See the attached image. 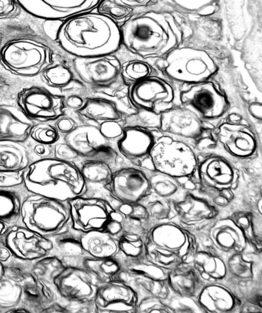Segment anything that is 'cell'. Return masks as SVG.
<instances>
[{"label": "cell", "mask_w": 262, "mask_h": 313, "mask_svg": "<svg viewBox=\"0 0 262 313\" xmlns=\"http://www.w3.org/2000/svg\"><path fill=\"white\" fill-rule=\"evenodd\" d=\"M56 43L69 56L79 58L115 54L121 46L119 27L95 9L64 21Z\"/></svg>", "instance_id": "6da1fadb"}, {"label": "cell", "mask_w": 262, "mask_h": 313, "mask_svg": "<svg viewBox=\"0 0 262 313\" xmlns=\"http://www.w3.org/2000/svg\"><path fill=\"white\" fill-rule=\"evenodd\" d=\"M119 28L122 46L146 61L164 58L183 39L173 16L156 10L135 13Z\"/></svg>", "instance_id": "7a4b0ae2"}, {"label": "cell", "mask_w": 262, "mask_h": 313, "mask_svg": "<svg viewBox=\"0 0 262 313\" xmlns=\"http://www.w3.org/2000/svg\"><path fill=\"white\" fill-rule=\"evenodd\" d=\"M23 177L24 185L31 194L64 202L85 192L78 166L53 157L31 163L24 171Z\"/></svg>", "instance_id": "3957f363"}, {"label": "cell", "mask_w": 262, "mask_h": 313, "mask_svg": "<svg viewBox=\"0 0 262 313\" xmlns=\"http://www.w3.org/2000/svg\"><path fill=\"white\" fill-rule=\"evenodd\" d=\"M55 53L64 55L57 45L32 37L7 42L0 47V65L7 72L19 78H34L54 61Z\"/></svg>", "instance_id": "277c9868"}, {"label": "cell", "mask_w": 262, "mask_h": 313, "mask_svg": "<svg viewBox=\"0 0 262 313\" xmlns=\"http://www.w3.org/2000/svg\"><path fill=\"white\" fill-rule=\"evenodd\" d=\"M99 284L85 270L64 264L53 279L59 301L68 312H95L94 299Z\"/></svg>", "instance_id": "5b68a950"}, {"label": "cell", "mask_w": 262, "mask_h": 313, "mask_svg": "<svg viewBox=\"0 0 262 313\" xmlns=\"http://www.w3.org/2000/svg\"><path fill=\"white\" fill-rule=\"evenodd\" d=\"M70 222L67 202L32 194L24 198L19 224L30 230L48 237Z\"/></svg>", "instance_id": "8992f818"}, {"label": "cell", "mask_w": 262, "mask_h": 313, "mask_svg": "<svg viewBox=\"0 0 262 313\" xmlns=\"http://www.w3.org/2000/svg\"><path fill=\"white\" fill-rule=\"evenodd\" d=\"M152 170L178 180L192 177L197 164V152L189 144L158 131L149 155Z\"/></svg>", "instance_id": "52a82bcc"}, {"label": "cell", "mask_w": 262, "mask_h": 313, "mask_svg": "<svg viewBox=\"0 0 262 313\" xmlns=\"http://www.w3.org/2000/svg\"><path fill=\"white\" fill-rule=\"evenodd\" d=\"M68 61L89 94L118 89L126 84L121 75V62L116 53L93 57L69 55Z\"/></svg>", "instance_id": "ba28073f"}, {"label": "cell", "mask_w": 262, "mask_h": 313, "mask_svg": "<svg viewBox=\"0 0 262 313\" xmlns=\"http://www.w3.org/2000/svg\"><path fill=\"white\" fill-rule=\"evenodd\" d=\"M178 105L187 108L202 121L215 127L231 108L230 102L226 94L209 80L184 83Z\"/></svg>", "instance_id": "9c48e42d"}, {"label": "cell", "mask_w": 262, "mask_h": 313, "mask_svg": "<svg viewBox=\"0 0 262 313\" xmlns=\"http://www.w3.org/2000/svg\"><path fill=\"white\" fill-rule=\"evenodd\" d=\"M179 46L163 58L164 72L169 78L183 83H194L209 80L216 73L218 66L206 51Z\"/></svg>", "instance_id": "30bf717a"}, {"label": "cell", "mask_w": 262, "mask_h": 313, "mask_svg": "<svg viewBox=\"0 0 262 313\" xmlns=\"http://www.w3.org/2000/svg\"><path fill=\"white\" fill-rule=\"evenodd\" d=\"M216 128V144L213 153L223 156L234 163L249 162L258 156L259 139L250 125L221 121Z\"/></svg>", "instance_id": "8fae6325"}, {"label": "cell", "mask_w": 262, "mask_h": 313, "mask_svg": "<svg viewBox=\"0 0 262 313\" xmlns=\"http://www.w3.org/2000/svg\"><path fill=\"white\" fill-rule=\"evenodd\" d=\"M61 138L78 153L82 160L104 161L114 170L124 161L113 144L95 125L81 124Z\"/></svg>", "instance_id": "7c38bea8"}, {"label": "cell", "mask_w": 262, "mask_h": 313, "mask_svg": "<svg viewBox=\"0 0 262 313\" xmlns=\"http://www.w3.org/2000/svg\"><path fill=\"white\" fill-rule=\"evenodd\" d=\"M106 189L115 209L120 203H138L150 193L143 171L125 161L114 170Z\"/></svg>", "instance_id": "4fadbf2b"}, {"label": "cell", "mask_w": 262, "mask_h": 313, "mask_svg": "<svg viewBox=\"0 0 262 313\" xmlns=\"http://www.w3.org/2000/svg\"><path fill=\"white\" fill-rule=\"evenodd\" d=\"M17 106L30 118L53 122L64 112L63 98L41 85L21 88L15 96Z\"/></svg>", "instance_id": "5bb4252c"}, {"label": "cell", "mask_w": 262, "mask_h": 313, "mask_svg": "<svg viewBox=\"0 0 262 313\" xmlns=\"http://www.w3.org/2000/svg\"><path fill=\"white\" fill-rule=\"evenodd\" d=\"M193 178L204 185L219 189L238 188L241 173L232 161L213 153H197V164Z\"/></svg>", "instance_id": "9a60e30c"}, {"label": "cell", "mask_w": 262, "mask_h": 313, "mask_svg": "<svg viewBox=\"0 0 262 313\" xmlns=\"http://www.w3.org/2000/svg\"><path fill=\"white\" fill-rule=\"evenodd\" d=\"M128 95L136 107L157 114L176 105L173 87L166 80L154 74L129 86Z\"/></svg>", "instance_id": "2e32d148"}, {"label": "cell", "mask_w": 262, "mask_h": 313, "mask_svg": "<svg viewBox=\"0 0 262 313\" xmlns=\"http://www.w3.org/2000/svg\"><path fill=\"white\" fill-rule=\"evenodd\" d=\"M72 227L78 231L105 230L116 210L106 200L79 196L67 201Z\"/></svg>", "instance_id": "e0dca14e"}, {"label": "cell", "mask_w": 262, "mask_h": 313, "mask_svg": "<svg viewBox=\"0 0 262 313\" xmlns=\"http://www.w3.org/2000/svg\"><path fill=\"white\" fill-rule=\"evenodd\" d=\"M208 124L187 108L174 105L160 114L159 131L164 135L184 141L194 148Z\"/></svg>", "instance_id": "ac0fdd59"}, {"label": "cell", "mask_w": 262, "mask_h": 313, "mask_svg": "<svg viewBox=\"0 0 262 313\" xmlns=\"http://www.w3.org/2000/svg\"><path fill=\"white\" fill-rule=\"evenodd\" d=\"M22 10L37 19L64 21L95 9L101 0L17 1Z\"/></svg>", "instance_id": "d6986e66"}, {"label": "cell", "mask_w": 262, "mask_h": 313, "mask_svg": "<svg viewBox=\"0 0 262 313\" xmlns=\"http://www.w3.org/2000/svg\"><path fill=\"white\" fill-rule=\"evenodd\" d=\"M0 243L9 249L13 256L31 261L48 255L52 249L48 237L19 223L8 227L0 237Z\"/></svg>", "instance_id": "ffe728a7"}, {"label": "cell", "mask_w": 262, "mask_h": 313, "mask_svg": "<svg viewBox=\"0 0 262 313\" xmlns=\"http://www.w3.org/2000/svg\"><path fill=\"white\" fill-rule=\"evenodd\" d=\"M158 131L139 127H124L123 134L115 142V148L126 162L152 170L149 155Z\"/></svg>", "instance_id": "44dd1931"}, {"label": "cell", "mask_w": 262, "mask_h": 313, "mask_svg": "<svg viewBox=\"0 0 262 313\" xmlns=\"http://www.w3.org/2000/svg\"><path fill=\"white\" fill-rule=\"evenodd\" d=\"M137 296L132 288L119 279L99 284L94 304L95 312H135Z\"/></svg>", "instance_id": "7402d4cb"}, {"label": "cell", "mask_w": 262, "mask_h": 313, "mask_svg": "<svg viewBox=\"0 0 262 313\" xmlns=\"http://www.w3.org/2000/svg\"><path fill=\"white\" fill-rule=\"evenodd\" d=\"M83 179L85 192L82 196L88 198H100L112 200L106 189L114 169L106 162L98 160H84L77 165Z\"/></svg>", "instance_id": "603a6c76"}, {"label": "cell", "mask_w": 262, "mask_h": 313, "mask_svg": "<svg viewBox=\"0 0 262 313\" xmlns=\"http://www.w3.org/2000/svg\"><path fill=\"white\" fill-rule=\"evenodd\" d=\"M37 123L17 106L0 104V141L25 142Z\"/></svg>", "instance_id": "cb8c5ba5"}, {"label": "cell", "mask_w": 262, "mask_h": 313, "mask_svg": "<svg viewBox=\"0 0 262 313\" xmlns=\"http://www.w3.org/2000/svg\"><path fill=\"white\" fill-rule=\"evenodd\" d=\"M68 57V54L55 53L53 63L40 77L44 86L54 93L61 96L73 89L85 88L69 65Z\"/></svg>", "instance_id": "d4e9b609"}, {"label": "cell", "mask_w": 262, "mask_h": 313, "mask_svg": "<svg viewBox=\"0 0 262 313\" xmlns=\"http://www.w3.org/2000/svg\"><path fill=\"white\" fill-rule=\"evenodd\" d=\"M19 284L22 292L18 306L29 313L42 312L55 302L61 304L55 291L32 274Z\"/></svg>", "instance_id": "484cf974"}, {"label": "cell", "mask_w": 262, "mask_h": 313, "mask_svg": "<svg viewBox=\"0 0 262 313\" xmlns=\"http://www.w3.org/2000/svg\"><path fill=\"white\" fill-rule=\"evenodd\" d=\"M21 15L15 18L0 21V47L8 41L25 37L38 38L51 43L54 42L44 31V20L29 14L20 18Z\"/></svg>", "instance_id": "4316f807"}, {"label": "cell", "mask_w": 262, "mask_h": 313, "mask_svg": "<svg viewBox=\"0 0 262 313\" xmlns=\"http://www.w3.org/2000/svg\"><path fill=\"white\" fill-rule=\"evenodd\" d=\"M76 112L83 124L95 126L108 121H124L126 116L113 101L94 95L89 96L84 105Z\"/></svg>", "instance_id": "83f0119b"}, {"label": "cell", "mask_w": 262, "mask_h": 313, "mask_svg": "<svg viewBox=\"0 0 262 313\" xmlns=\"http://www.w3.org/2000/svg\"><path fill=\"white\" fill-rule=\"evenodd\" d=\"M66 266L80 268L93 274L100 284L117 279L122 270V262L116 255L113 257L99 258L88 254L66 260L62 262Z\"/></svg>", "instance_id": "f1b7e54d"}, {"label": "cell", "mask_w": 262, "mask_h": 313, "mask_svg": "<svg viewBox=\"0 0 262 313\" xmlns=\"http://www.w3.org/2000/svg\"><path fill=\"white\" fill-rule=\"evenodd\" d=\"M81 231L74 229L71 222L56 234L48 237L52 243L50 254L61 261L85 254L80 241Z\"/></svg>", "instance_id": "f546056e"}, {"label": "cell", "mask_w": 262, "mask_h": 313, "mask_svg": "<svg viewBox=\"0 0 262 313\" xmlns=\"http://www.w3.org/2000/svg\"><path fill=\"white\" fill-rule=\"evenodd\" d=\"M140 168L147 177L151 194L174 203L184 199L188 190L180 184L176 178L156 170Z\"/></svg>", "instance_id": "4dcf8cb0"}, {"label": "cell", "mask_w": 262, "mask_h": 313, "mask_svg": "<svg viewBox=\"0 0 262 313\" xmlns=\"http://www.w3.org/2000/svg\"><path fill=\"white\" fill-rule=\"evenodd\" d=\"M80 241L85 253L93 257H113L119 252L118 238L106 230L81 231Z\"/></svg>", "instance_id": "1f68e13d"}, {"label": "cell", "mask_w": 262, "mask_h": 313, "mask_svg": "<svg viewBox=\"0 0 262 313\" xmlns=\"http://www.w3.org/2000/svg\"><path fill=\"white\" fill-rule=\"evenodd\" d=\"M116 54L121 62V77L126 85L129 86L153 75L154 68L149 63L130 53L122 45Z\"/></svg>", "instance_id": "d6a6232c"}, {"label": "cell", "mask_w": 262, "mask_h": 313, "mask_svg": "<svg viewBox=\"0 0 262 313\" xmlns=\"http://www.w3.org/2000/svg\"><path fill=\"white\" fill-rule=\"evenodd\" d=\"M26 148L12 141H0V171H20L30 164Z\"/></svg>", "instance_id": "836d02e7"}, {"label": "cell", "mask_w": 262, "mask_h": 313, "mask_svg": "<svg viewBox=\"0 0 262 313\" xmlns=\"http://www.w3.org/2000/svg\"><path fill=\"white\" fill-rule=\"evenodd\" d=\"M23 199L14 191L0 188V221L9 226L18 224Z\"/></svg>", "instance_id": "e575fe53"}, {"label": "cell", "mask_w": 262, "mask_h": 313, "mask_svg": "<svg viewBox=\"0 0 262 313\" xmlns=\"http://www.w3.org/2000/svg\"><path fill=\"white\" fill-rule=\"evenodd\" d=\"M63 266V263L58 257L49 254L33 261L31 274L55 291L53 279Z\"/></svg>", "instance_id": "d590c367"}, {"label": "cell", "mask_w": 262, "mask_h": 313, "mask_svg": "<svg viewBox=\"0 0 262 313\" xmlns=\"http://www.w3.org/2000/svg\"><path fill=\"white\" fill-rule=\"evenodd\" d=\"M21 292L19 283L4 276L0 277V313H8L18 305Z\"/></svg>", "instance_id": "8d00e7d4"}, {"label": "cell", "mask_w": 262, "mask_h": 313, "mask_svg": "<svg viewBox=\"0 0 262 313\" xmlns=\"http://www.w3.org/2000/svg\"><path fill=\"white\" fill-rule=\"evenodd\" d=\"M95 10L109 17L119 27L134 13V9L121 0H101Z\"/></svg>", "instance_id": "74e56055"}, {"label": "cell", "mask_w": 262, "mask_h": 313, "mask_svg": "<svg viewBox=\"0 0 262 313\" xmlns=\"http://www.w3.org/2000/svg\"><path fill=\"white\" fill-rule=\"evenodd\" d=\"M160 114L138 108L136 112L127 115L123 127H139L150 131L159 130Z\"/></svg>", "instance_id": "f35d334b"}, {"label": "cell", "mask_w": 262, "mask_h": 313, "mask_svg": "<svg viewBox=\"0 0 262 313\" xmlns=\"http://www.w3.org/2000/svg\"><path fill=\"white\" fill-rule=\"evenodd\" d=\"M33 261L12 257L3 263V276L20 283L31 275Z\"/></svg>", "instance_id": "ab89813d"}, {"label": "cell", "mask_w": 262, "mask_h": 313, "mask_svg": "<svg viewBox=\"0 0 262 313\" xmlns=\"http://www.w3.org/2000/svg\"><path fill=\"white\" fill-rule=\"evenodd\" d=\"M118 254L125 257H138L143 256L144 250L142 235L130 232H124L118 238Z\"/></svg>", "instance_id": "60d3db41"}, {"label": "cell", "mask_w": 262, "mask_h": 313, "mask_svg": "<svg viewBox=\"0 0 262 313\" xmlns=\"http://www.w3.org/2000/svg\"><path fill=\"white\" fill-rule=\"evenodd\" d=\"M196 181L195 189L191 191L205 199L210 204L213 202H218L226 204L233 199L234 190L230 189H219Z\"/></svg>", "instance_id": "b9f144b4"}, {"label": "cell", "mask_w": 262, "mask_h": 313, "mask_svg": "<svg viewBox=\"0 0 262 313\" xmlns=\"http://www.w3.org/2000/svg\"><path fill=\"white\" fill-rule=\"evenodd\" d=\"M30 137L36 142L49 145H53L61 138L53 122L37 123L32 128Z\"/></svg>", "instance_id": "7bdbcfd3"}, {"label": "cell", "mask_w": 262, "mask_h": 313, "mask_svg": "<svg viewBox=\"0 0 262 313\" xmlns=\"http://www.w3.org/2000/svg\"><path fill=\"white\" fill-rule=\"evenodd\" d=\"M53 124L61 137L72 132L83 123L76 112L64 110V113L53 122Z\"/></svg>", "instance_id": "ee69618b"}, {"label": "cell", "mask_w": 262, "mask_h": 313, "mask_svg": "<svg viewBox=\"0 0 262 313\" xmlns=\"http://www.w3.org/2000/svg\"><path fill=\"white\" fill-rule=\"evenodd\" d=\"M64 110L77 112L84 105L89 93L85 88L70 90L63 95Z\"/></svg>", "instance_id": "f6af8a7d"}, {"label": "cell", "mask_w": 262, "mask_h": 313, "mask_svg": "<svg viewBox=\"0 0 262 313\" xmlns=\"http://www.w3.org/2000/svg\"><path fill=\"white\" fill-rule=\"evenodd\" d=\"M174 2L181 9L202 15L213 13L216 7L215 3L212 1H175Z\"/></svg>", "instance_id": "bcb514c9"}, {"label": "cell", "mask_w": 262, "mask_h": 313, "mask_svg": "<svg viewBox=\"0 0 262 313\" xmlns=\"http://www.w3.org/2000/svg\"><path fill=\"white\" fill-rule=\"evenodd\" d=\"M53 157L76 165L82 160L78 153L61 138L53 145Z\"/></svg>", "instance_id": "7dc6e473"}, {"label": "cell", "mask_w": 262, "mask_h": 313, "mask_svg": "<svg viewBox=\"0 0 262 313\" xmlns=\"http://www.w3.org/2000/svg\"><path fill=\"white\" fill-rule=\"evenodd\" d=\"M124 121H108L98 124L96 126L115 147V142L123 134Z\"/></svg>", "instance_id": "c3c4849f"}, {"label": "cell", "mask_w": 262, "mask_h": 313, "mask_svg": "<svg viewBox=\"0 0 262 313\" xmlns=\"http://www.w3.org/2000/svg\"><path fill=\"white\" fill-rule=\"evenodd\" d=\"M24 171H0V188L10 189L24 184Z\"/></svg>", "instance_id": "681fc988"}, {"label": "cell", "mask_w": 262, "mask_h": 313, "mask_svg": "<svg viewBox=\"0 0 262 313\" xmlns=\"http://www.w3.org/2000/svg\"><path fill=\"white\" fill-rule=\"evenodd\" d=\"M23 12L17 1H0V21L15 18Z\"/></svg>", "instance_id": "f907efd6"}, {"label": "cell", "mask_w": 262, "mask_h": 313, "mask_svg": "<svg viewBox=\"0 0 262 313\" xmlns=\"http://www.w3.org/2000/svg\"><path fill=\"white\" fill-rule=\"evenodd\" d=\"M1 66V65H0ZM2 66L0 67V95H9L12 92L17 93L20 90L18 87L20 83L16 82V79L8 75V72ZM10 74V73H9Z\"/></svg>", "instance_id": "816d5d0a"}, {"label": "cell", "mask_w": 262, "mask_h": 313, "mask_svg": "<svg viewBox=\"0 0 262 313\" xmlns=\"http://www.w3.org/2000/svg\"><path fill=\"white\" fill-rule=\"evenodd\" d=\"M32 150L35 154L39 157V159L53 157V145L36 142Z\"/></svg>", "instance_id": "f5cc1de1"}, {"label": "cell", "mask_w": 262, "mask_h": 313, "mask_svg": "<svg viewBox=\"0 0 262 313\" xmlns=\"http://www.w3.org/2000/svg\"><path fill=\"white\" fill-rule=\"evenodd\" d=\"M12 256L9 249L0 243V262L3 264L8 261Z\"/></svg>", "instance_id": "db71d44e"}, {"label": "cell", "mask_w": 262, "mask_h": 313, "mask_svg": "<svg viewBox=\"0 0 262 313\" xmlns=\"http://www.w3.org/2000/svg\"><path fill=\"white\" fill-rule=\"evenodd\" d=\"M9 227L6 223L0 221V237L6 233Z\"/></svg>", "instance_id": "11a10c76"}, {"label": "cell", "mask_w": 262, "mask_h": 313, "mask_svg": "<svg viewBox=\"0 0 262 313\" xmlns=\"http://www.w3.org/2000/svg\"><path fill=\"white\" fill-rule=\"evenodd\" d=\"M4 275L3 264L0 262V277Z\"/></svg>", "instance_id": "9f6ffc18"}]
</instances>
